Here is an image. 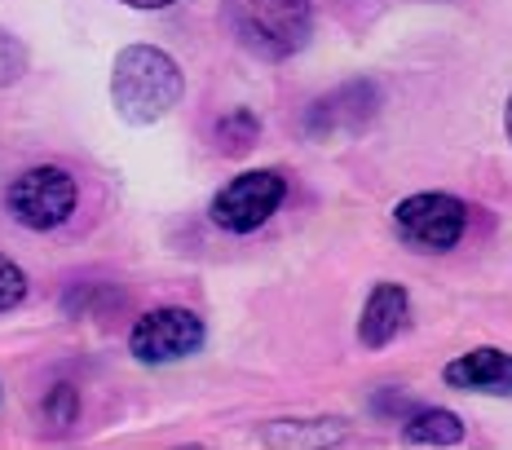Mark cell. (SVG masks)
I'll return each mask as SVG.
<instances>
[{
  "mask_svg": "<svg viewBox=\"0 0 512 450\" xmlns=\"http://www.w3.org/2000/svg\"><path fill=\"white\" fill-rule=\"evenodd\" d=\"M181 93H186L181 67L164 49L155 45L120 49V58L111 67V102L124 124H137V128L159 124L181 102Z\"/></svg>",
  "mask_w": 512,
  "mask_h": 450,
  "instance_id": "cell-1",
  "label": "cell"
},
{
  "mask_svg": "<svg viewBox=\"0 0 512 450\" xmlns=\"http://www.w3.org/2000/svg\"><path fill=\"white\" fill-rule=\"evenodd\" d=\"M221 14L234 45L265 62L292 58L314 36V0H226Z\"/></svg>",
  "mask_w": 512,
  "mask_h": 450,
  "instance_id": "cell-2",
  "label": "cell"
},
{
  "mask_svg": "<svg viewBox=\"0 0 512 450\" xmlns=\"http://www.w3.org/2000/svg\"><path fill=\"white\" fill-rule=\"evenodd\" d=\"M76 199H80L76 177L58 164L27 168L23 177H14V186L5 195L9 217L27 225V230H58V225H67L71 212H76Z\"/></svg>",
  "mask_w": 512,
  "mask_h": 450,
  "instance_id": "cell-3",
  "label": "cell"
},
{
  "mask_svg": "<svg viewBox=\"0 0 512 450\" xmlns=\"http://www.w3.org/2000/svg\"><path fill=\"white\" fill-rule=\"evenodd\" d=\"M393 225L415 252H451L468 230V203L446 190H424L393 208Z\"/></svg>",
  "mask_w": 512,
  "mask_h": 450,
  "instance_id": "cell-4",
  "label": "cell"
},
{
  "mask_svg": "<svg viewBox=\"0 0 512 450\" xmlns=\"http://www.w3.org/2000/svg\"><path fill=\"white\" fill-rule=\"evenodd\" d=\"M283 199H287L283 173H274V168H252V173H239L234 181H226V186L212 195L208 212L221 230L252 234L283 208Z\"/></svg>",
  "mask_w": 512,
  "mask_h": 450,
  "instance_id": "cell-5",
  "label": "cell"
},
{
  "mask_svg": "<svg viewBox=\"0 0 512 450\" xmlns=\"http://www.w3.org/2000/svg\"><path fill=\"white\" fill-rule=\"evenodd\" d=\"M204 318L195 309L181 305H159L151 314H142L128 331V349H133L137 362L146 367H164V362H181L190 353L204 349Z\"/></svg>",
  "mask_w": 512,
  "mask_h": 450,
  "instance_id": "cell-6",
  "label": "cell"
},
{
  "mask_svg": "<svg viewBox=\"0 0 512 450\" xmlns=\"http://www.w3.org/2000/svg\"><path fill=\"white\" fill-rule=\"evenodd\" d=\"M380 115V89L376 80H349L340 89L323 93L305 111V137L309 142H340V137H358L362 128Z\"/></svg>",
  "mask_w": 512,
  "mask_h": 450,
  "instance_id": "cell-7",
  "label": "cell"
},
{
  "mask_svg": "<svg viewBox=\"0 0 512 450\" xmlns=\"http://www.w3.org/2000/svg\"><path fill=\"white\" fill-rule=\"evenodd\" d=\"M442 380L460 393L512 398V353H504V349H468L455 362H446Z\"/></svg>",
  "mask_w": 512,
  "mask_h": 450,
  "instance_id": "cell-8",
  "label": "cell"
},
{
  "mask_svg": "<svg viewBox=\"0 0 512 450\" xmlns=\"http://www.w3.org/2000/svg\"><path fill=\"white\" fill-rule=\"evenodd\" d=\"M411 318V296L402 283H376L367 296V305H362V318H358V340L367 349H384L389 340L402 336V327H407Z\"/></svg>",
  "mask_w": 512,
  "mask_h": 450,
  "instance_id": "cell-9",
  "label": "cell"
},
{
  "mask_svg": "<svg viewBox=\"0 0 512 450\" xmlns=\"http://www.w3.org/2000/svg\"><path fill=\"white\" fill-rule=\"evenodd\" d=\"M402 437L411 446H460L464 442V420L442 406H415L402 420Z\"/></svg>",
  "mask_w": 512,
  "mask_h": 450,
  "instance_id": "cell-10",
  "label": "cell"
},
{
  "mask_svg": "<svg viewBox=\"0 0 512 450\" xmlns=\"http://www.w3.org/2000/svg\"><path fill=\"white\" fill-rule=\"evenodd\" d=\"M261 437L270 446H332V442H345V424L340 420H283V424H270Z\"/></svg>",
  "mask_w": 512,
  "mask_h": 450,
  "instance_id": "cell-11",
  "label": "cell"
},
{
  "mask_svg": "<svg viewBox=\"0 0 512 450\" xmlns=\"http://www.w3.org/2000/svg\"><path fill=\"white\" fill-rule=\"evenodd\" d=\"M256 137H261V120H256L248 106H239V111L221 115V124H217V146H221V155H248V150L256 146Z\"/></svg>",
  "mask_w": 512,
  "mask_h": 450,
  "instance_id": "cell-12",
  "label": "cell"
},
{
  "mask_svg": "<svg viewBox=\"0 0 512 450\" xmlns=\"http://www.w3.org/2000/svg\"><path fill=\"white\" fill-rule=\"evenodd\" d=\"M23 71H27V49H23V40L9 36V31L0 27V89H5V84H14Z\"/></svg>",
  "mask_w": 512,
  "mask_h": 450,
  "instance_id": "cell-13",
  "label": "cell"
},
{
  "mask_svg": "<svg viewBox=\"0 0 512 450\" xmlns=\"http://www.w3.org/2000/svg\"><path fill=\"white\" fill-rule=\"evenodd\" d=\"M23 296H27V274L18 270L9 256H0V314H5V309H14Z\"/></svg>",
  "mask_w": 512,
  "mask_h": 450,
  "instance_id": "cell-14",
  "label": "cell"
},
{
  "mask_svg": "<svg viewBox=\"0 0 512 450\" xmlns=\"http://www.w3.org/2000/svg\"><path fill=\"white\" fill-rule=\"evenodd\" d=\"M45 415H49V424H53V428L76 424V389L58 384V389L49 393V402H45Z\"/></svg>",
  "mask_w": 512,
  "mask_h": 450,
  "instance_id": "cell-15",
  "label": "cell"
},
{
  "mask_svg": "<svg viewBox=\"0 0 512 450\" xmlns=\"http://www.w3.org/2000/svg\"><path fill=\"white\" fill-rule=\"evenodd\" d=\"M120 5H128V9H168V5H177V0H120Z\"/></svg>",
  "mask_w": 512,
  "mask_h": 450,
  "instance_id": "cell-16",
  "label": "cell"
},
{
  "mask_svg": "<svg viewBox=\"0 0 512 450\" xmlns=\"http://www.w3.org/2000/svg\"><path fill=\"white\" fill-rule=\"evenodd\" d=\"M504 128H508V142H512V98H508V106H504Z\"/></svg>",
  "mask_w": 512,
  "mask_h": 450,
  "instance_id": "cell-17",
  "label": "cell"
}]
</instances>
